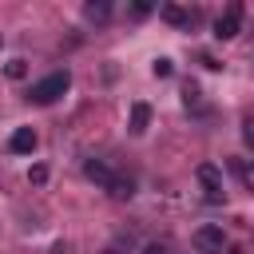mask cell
I'll return each mask as SVG.
<instances>
[{"label": "cell", "mask_w": 254, "mask_h": 254, "mask_svg": "<svg viewBox=\"0 0 254 254\" xmlns=\"http://www.w3.org/2000/svg\"><path fill=\"white\" fill-rule=\"evenodd\" d=\"M36 143H40V139H36V131H32V127H16V131H12V139H8V147H12L16 155H32V151H36Z\"/></svg>", "instance_id": "5"}, {"label": "cell", "mask_w": 254, "mask_h": 254, "mask_svg": "<svg viewBox=\"0 0 254 254\" xmlns=\"http://www.w3.org/2000/svg\"><path fill=\"white\" fill-rule=\"evenodd\" d=\"M107 190H111V198H131V194H135V183H131V179H111Z\"/></svg>", "instance_id": "10"}, {"label": "cell", "mask_w": 254, "mask_h": 254, "mask_svg": "<svg viewBox=\"0 0 254 254\" xmlns=\"http://www.w3.org/2000/svg\"><path fill=\"white\" fill-rule=\"evenodd\" d=\"M28 179H32V183H44V179H48V167H32Z\"/></svg>", "instance_id": "15"}, {"label": "cell", "mask_w": 254, "mask_h": 254, "mask_svg": "<svg viewBox=\"0 0 254 254\" xmlns=\"http://www.w3.org/2000/svg\"><path fill=\"white\" fill-rule=\"evenodd\" d=\"M143 254H163V246H147V250H143Z\"/></svg>", "instance_id": "17"}, {"label": "cell", "mask_w": 254, "mask_h": 254, "mask_svg": "<svg viewBox=\"0 0 254 254\" xmlns=\"http://www.w3.org/2000/svg\"><path fill=\"white\" fill-rule=\"evenodd\" d=\"M0 40H4V36H0Z\"/></svg>", "instance_id": "18"}, {"label": "cell", "mask_w": 254, "mask_h": 254, "mask_svg": "<svg viewBox=\"0 0 254 254\" xmlns=\"http://www.w3.org/2000/svg\"><path fill=\"white\" fill-rule=\"evenodd\" d=\"M190 242H194V250H198V254H222V250H226V234H222V226H214V222L198 226Z\"/></svg>", "instance_id": "2"}, {"label": "cell", "mask_w": 254, "mask_h": 254, "mask_svg": "<svg viewBox=\"0 0 254 254\" xmlns=\"http://www.w3.org/2000/svg\"><path fill=\"white\" fill-rule=\"evenodd\" d=\"M52 254H71V246H67V242H56V246H52Z\"/></svg>", "instance_id": "16"}, {"label": "cell", "mask_w": 254, "mask_h": 254, "mask_svg": "<svg viewBox=\"0 0 254 254\" xmlns=\"http://www.w3.org/2000/svg\"><path fill=\"white\" fill-rule=\"evenodd\" d=\"M67 87H71V71H67V67H60V71H52V75L36 79V83L28 87V99H32V103H40V107H48V103H56Z\"/></svg>", "instance_id": "1"}, {"label": "cell", "mask_w": 254, "mask_h": 254, "mask_svg": "<svg viewBox=\"0 0 254 254\" xmlns=\"http://www.w3.org/2000/svg\"><path fill=\"white\" fill-rule=\"evenodd\" d=\"M151 71H155V75H159V79H167V75H171V71H175V64H171V60H167V56H163V60H155V64H151Z\"/></svg>", "instance_id": "13"}, {"label": "cell", "mask_w": 254, "mask_h": 254, "mask_svg": "<svg viewBox=\"0 0 254 254\" xmlns=\"http://www.w3.org/2000/svg\"><path fill=\"white\" fill-rule=\"evenodd\" d=\"M183 103H187L190 111H198V107H202V91H198L194 83H187V87H183Z\"/></svg>", "instance_id": "11"}, {"label": "cell", "mask_w": 254, "mask_h": 254, "mask_svg": "<svg viewBox=\"0 0 254 254\" xmlns=\"http://www.w3.org/2000/svg\"><path fill=\"white\" fill-rule=\"evenodd\" d=\"M147 123H151V107H147V103H135V107H131V135H143Z\"/></svg>", "instance_id": "7"}, {"label": "cell", "mask_w": 254, "mask_h": 254, "mask_svg": "<svg viewBox=\"0 0 254 254\" xmlns=\"http://www.w3.org/2000/svg\"><path fill=\"white\" fill-rule=\"evenodd\" d=\"M4 75H8V79H24V75H28V64H24V60H8Z\"/></svg>", "instance_id": "12"}, {"label": "cell", "mask_w": 254, "mask_h": 254, "mask_svg": "<svg viewBox=\"0 0 254 254\" xmlns=\"http://www.w3.org/2000/svg\"><path fill=\"white\" fill-rule=\"evenodd\" d=\"M238 32H242V4H230V8L214 20V36H218V40H234Z\"/></svg>", "instance_id": "3"}, {"label": "cell", "mask_w": 254, "mask_h": 254, "mask_svg": "<svg viewBox=\"0 0 254 254\" xmlns=\"http://www.w3.org/2000/svg\"><path fill=\"white\" fill-rule=\"evenodd\" d=\"M147 12H151V4H147V0H139V4H131V16H135V20H143Z\"/></svg>", "instance_id": "14"}, {"label": "cell", "mask_w": 254, "mask_h": 254, "mask_svg": "<svg viewBox=\"0 0 254 254\" xmlns=\"http://www.w3.org/2000/svg\"><path fill=\"white\" fill-rule=\"evenodd\" d=\"M159 16H163L167 24H179V28H187V24L194 20L190 12H183V8H175V4H167V8H159Z\"/></svg>", "instance_id": "8"}, {"label": "cell", "mask_w": 254, "mask_h": 254, "mask_svg": "<svg viewBox=\"0 0 254 254\" xmlns=\"http://www.w3.org/2000/svg\"><path fill=\"white\" fill-rule=\"evenodd\" d=\"M194 175H198V183L206 187V194L218 202V198H222V171H218L214 163H198V171H194Z\"/></svg>", "instance_id": "4"}, {"label": "cell", "mask_w": 254, "mask_h": 254, "mask_svg": "<svg viewBox=\"0 0 254 254\" xmlns=\"http://www.w3.org/2000/svg\"><path fill=\"white\" fill-rule=\"evenodd\" d=\"M83 16H87V20H95V24H103V20L111 16V4H107V0H91V4L83 8Z\"/></svg>", "instance_id": "9"}, {"label": "cell", "mask_w": 254, "mask_h": 254, "mask_svg": "<svg viewBox=\"0 0 254 254\" xmlns=\"http://www.w3.org/2000/svg\"><path fill=\"white\" fill-rule=\"evenodd\" d=\"M83 175H87L91 183H99V187H111V179H115V171H111V167H107L103 159H87Z\"/></svg>", "instance_id": "6"}]
</instances>
